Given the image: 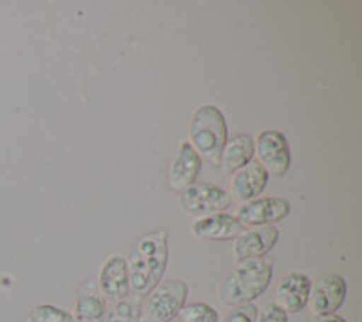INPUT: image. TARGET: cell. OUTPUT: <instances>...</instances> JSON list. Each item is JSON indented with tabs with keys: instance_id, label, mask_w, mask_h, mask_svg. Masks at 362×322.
<instances>
[{
	"instance_id": "8992f818",
	"label": "cell",
	"mask_w": 362,
	"mask_h": 322,
	"mask_svg": "<svg viewBox=\"0 0 362 322\" xmlns=\"http://www.w3.org/2000/svg\"><path fill=\"white\" fill-rule=\"evenodd\" d=\"M254 153L259 157V165L268 176H284L292 165V154L286 136L279 131H263L254 141Z\"/></svg>"
},
{
	"instance_id": "9c48e42d",
	"label": "cell",
	"mask_w": 362,
	"mask_h": 322,
	"mask_svg": "<svg viewBox=\"0 0 362 322\" xmlns=\"http://www.w3.org/2000/svg\"><path fill=\"white\" fill-rule=\"evenodd\" d=\"M279 241L276 227H257L254 230L241 232L234 241V257L238 263L263 259Z\"/></svg>"
},
{
	"instance_id": "44dd1931",
	"label": "cell",
	"mask_w": 362,
	"mask_h": 322,
	"mask_svg": "<svg viewBox=\"0 0 362 322\" xmlns=\"http://www.w3.org/2000/svg\"><path fill=\"white\" fill-rule=\"evenodd\" d=\"M255 322H288V314H284L279 306L268 304Z\"/></svg>"
},
{
	"instance_id": "2e32d148",
	"label": "cell",
	"mask_w": 362,
	"mask_h": 322,
	"mask_svg": "<svg viewBox=\"0 0 362 322\" xmlns=\"http://www.w3.org/2000/svg\"><path fill=\"white\" fill-rule=\"evenodd\" d=\"M254 157V140L248 134H235L228 138L219 156V163L226 172H235L248 165Z\"/></svg>"
},
{
	"instance_id": "ba28073f",
	"label": "cell",
	"mask_w": 362,
	"mask_h": 322,
	"mask_svg": "<svg viewBox=\"0 0 362 322\" xmlns=\"http://www.w3.org/2000/svg\"><path fill=\"white\" fill-rule=\"evenodd\" d=\"M346 292H348V286L344 279L337 273H329L310 286L308 304L313 314L319 317L335 315V311L344 302Z\"/></svg>"
},
{
	"instance_id": "3957f363",
	"label": "cell",
	"mask_w": 362,
	"mask_h": 322,
	"mask_svg": "<svg viewBox=\"0 0 362 322\" xmlns=\"http://www.w3.org/2000/svg\"><path fill=\"white\" fill-rule=\"evenodd\" d=\"M272 281V265L264 259L245 261L219 286V299L226 306L250 304Z\"/></svg>"
},
{
	"instance_id": "e0dca14e",
	"label": "cell",
	"mask_w": 362,
	"mask_h": 322,
	"mask_svg": "<svg viewBox=\"0 0 362 322\" xmlns=\"http://www.w3.org/2000/svg\"><path fill=\"white\" fill-rule=\"evenodd\" d=\"M107 322H141V301L140 297H124L112 304Z\"/></svg>"
},
{
	"instance_id": "9a60e30c",
	"label": "cell",
	"mask_w": 362,
	"mask_h": 322,
	"mask_svg": "<svg viewBox=\"0 0 362 322\" xmlns=\"http://www.w3.org/2000/svg\"><path fill=\"white\" fill-rule=\"evenodd\" d=\"M105 318V301L102 297V292L96 288L93 281H86L78 290V299H76V322H103Z\"/></svg>"
},
{
	"instance_id": "ffe728a7",
	"label": "cell",
	"mask_w": 362,
	"mask_h": 322,
	"mask_svg": "<svg viewBox=\"0 0 362 322\" xmlns=\"http://www.w3.org/2000/svg\"><path fill=\"white\" fill-rule=\"evenodd\" d=\"M257 321V308L254 304L235 306L234 310L226 314L223 322H255Z\"/></svg>"
},
{
	"instance_id": "ac0fdd59",
	"label": "cell",
	"mask_w": 362,
	"mask_h": 322,
	"mask_svg": "<svg viewBox=\"0 0 362 322\" xmlns=\"http://www.w3.org/2000/svg\"><path fill=\"white\" fill-rule=\"evenodd\" d=\"M29 322H76L73 314L53 304H38L29 314Z\"/></svg>"
},
{
	"instance_id": "5bb4252c",
	"label": "cell",
	"mask_w": 362,
	"mask_h": 322,
	"mask_svg": "<svg viewBox=\"0 0 362 322\" xmlns=\"http://www.w3.org/2000/svg\"><path fill=\"white\" fill-rule=\"evenodd\" d=\"M100 292L111 301H119L129 295V272L127 261L124 257H109L103 263L98 277Z\"/></svg>"
},
{
	"instance_id": "7402d4cb",
	"label": "cell",
	"mask_w": 362,
	"mask_h": 322,
	"mask_svg": "<svg viewBox=\"0 0 362 322\" xmlns=\"http://www.w3.org/2000/svg\"><path fill=\"white\" fill-rule=\"evenodd\" d=\"M317 322H346V321L342 317H339V315H326V317H321Z\"/></svg>"
},
{
	"instance_id": "5b68a950",
	"label": "cell",
	"mask_w": 362,
	"mask_h": 322,
	"mask_svg": "<svg viewBox=\"0 0 362 322\" xmlns=\"http://www.w3.org/2000/svg\"><path fill=\"white\" fill-rule=\"evenodd\" d=\"M230 194L221 186L212 183H194L189 189L181 190L177 196V205L185 214L194 217H209V215L225 214L232 207Z\"/></svg>"
},
{
	"instance_id": "4fadbf2b",
	"label": "cell",
	"mask_w": 362,
	"mask_h": 322,
	"mask_svg": "<svg viewBox=\"0 0 362 322\" xmlns=\"http://www.w3.org/2000/svg\"><path fill=\"white\" fill-rule=\"evenodd\" d=\"M268 185V172L259 163H248L232 174L230 181V198L238 201H252Z\"/></svg>"
},
{
	"instance_id": "7c38bea8",
	"label": "cell",
	"mask_w": 362,
	"mask_h": 322,
	"mask_svg": "<svg viewBox=\"0 0 362 322\" xmlns=\"http://www.w3.org/2000/svg\"><path fill=\"white\" fill-rule=\"evenodd\" d=\"M243 228L235 215L216 214L196 219L190 230L199 241H230L235 239L243 232Z\"/></svg>"
},
{
	"instance_id": "30bf717a",
	"label": "cell",
	"mask_w": 362,
	"mask_h": 322,
	"mask_svg": "<svg viewBox=\"0 0 362 322\" xmlns=\"http://www.w3.org/2000/svg\"><path fill=\"white\" fill-rule=\"evenodd\" d=\"M202 157L192 149V145L189 141H181L169 169L170 189L181 192V190L194 185V181L198 179L199 172H202Z\"/></svg>"
},
{
	"instance_id": "7a4b0ae2",
	"label": "cell",
	"mask_w": 362,
	"mask_h": 322,
	"mask_svg": "<svg viewBox=\"0 0 362 322\" xmlns=\"http://www.w3.org/2000/svg\"><path fill=\"white\" fill-rule=\"evenodd\" d=\"M192 149L202 160L218 165L221 150L228 140V129L221 109L212 104H205L192 112L189 127Z\"/></svg>"
},
{
	"instance_id": "52a82bcc",
	"label": "cell",
	"mask_w": 362,
	"mask_h": 322,
	"mask_svg": "<svg viewBox=\"0 0 362 322\" xmlns=\"http://www.w3.org/2000/svg\"><path fill=\"white\" fill-rule=\"evenodd\" d=\"M292 212V205L284 198H259L239 207L235 219L243 227H274L286 219Z\"/></svg>"
},
{
	"instance_id": "d6986e66",
	"label": "cell",
	"mask_w": 362,
	"mask_h": 322,
	"mask_svg": "<svg viewBox=\"0 0 362 322\" xmlns=\"http://www.w3.org/2000/svg\"><path fill=\"white\" fill-rule=\"evenodd\" d=\"M181 322H219V314L206 302H192L180 311Z\"/></svg>"
},
{
	"instance_id": "8fae6325",
	"label": "cell",
	"mask_w": 362,
	"mask_h": 322,
	"mask_svg": "<svg viewBox=\"0 0 362 322\" xmlns=\"http://www.w3.org/2000/svg\"><path fill=\"white\" fill-rule=\"evenodd\" d=\"M310 286H312V281L305 273L293 272L281 277L277 285L276 306H279L284 314H299L308 304Z\"/></svg>"
},
{
	"instance_id": "277c9868",
	"label": "cell",
	"mask_w": 362,
	"mask_h": 322,
	"mask_svg": "<svg viewBox=\"0 0 362 322\" xmlns=\"http://www.w3.org/2000/svg\"><path fill=\"white\" fill-rule=\"evenodd\" d=\"M189 286L181 279H169L154 286L147 295L145 306H141L144 322H170L187 302Z\"/></svg>"
},
{
	"instance_id": "6da1fadb",
	"label": "cell",
	"mask_w": 362,
	"mask_h": 322,
	"mask_svg": "<svg viewBox=\"0 0 362 322\" xmlns=\"http://www.w3.org/2000/svg\"><path fill=\"white\" fill-rule=\"evenodd\" d=\"M169 261V236L163 228L153 230L136 241L129 256V290L136 297L148 295L160 285Z\"/></svg>"
}]
</instances>
